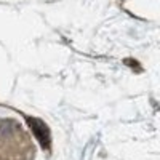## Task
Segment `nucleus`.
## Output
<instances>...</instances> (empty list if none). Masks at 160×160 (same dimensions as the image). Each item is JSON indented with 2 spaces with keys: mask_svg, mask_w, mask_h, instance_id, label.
I'll return each mask as SVG.
<instances>
[{
  "mask_svg": "<svg viewBox=\"0 0 160 160\" xmlns=\"http://www.w3.org/2000/svg\"><path fill=\"white\" fill-rule=\"evenodd\" d=\"M29 125L34 131V135L37 136V139L40 141V144L47 146L48 148V144H50V131H48V127L42 122V120H38V118H29Z\"/></svg>",
  "mask_w": 160,
  "mask_h": 160,
  "instance_id": "f257e3e1",
  "label": "nucleus"
}]
</instances>
